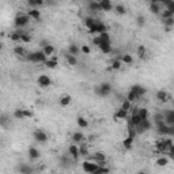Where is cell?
<instances>
[{
  "instance_id": "7bdbcfd3",
  "label": "cell",
  "mask_w": 174,
  "mask_h": 174,
  "mask_svg": "<svg viewBox=\"0 0 174 174\" xmlns=\"http://www.w3.org/2000/svg\"><path fill=\"white\" fill-rule=\"evenodd\" d=\"M161 15H162V19H164V18H171V16H174V12L169 11L167 8H164V11H161Z\"/></svg>"
},
{
  "instance_id": "4fadbf2b",
  "label": "cell",
  "mask_w": 174,
  "mask_h": 174,
  "mask_svg": "<svg viewBox=\"0 0 174 174\" xmlns=\"http://www.w3.org/2000/svg\"><path fill=\"white\" fill-rule=\"evenodd\" d=\"M140 121H142V118H140V116L137 114V110H135V112L131 114V118H129L128 123L131 124V125L136 126V125H139V124H140Z\"/></svg>"
},
{
  "instance_id": "3957f363",
  "label": "cell",
  "mask_w": 174,
  "mask_h": 174,
  "mask_svg": "<svg viewBox=\"0 0 174 174\" xmlns=\"http://www.w3.org/2000/svg\"><path fill=\"white\" fill-rule=\"evenodd\" d=\"M33 137H34V140L38 143H42V144H45V143H48V135H46L42 129H36L34 132H33Z\"/></svg>"
},
{
  "instance_id": "680465c9",
  "label": "cell",
  "mask_w": 174,
  "mask_h": 174,
  "mask_svg": "<svg viewBox=\"0 0 174 174\" xmlns=\"http://www.w3.org/2000/svg\"><path fill=\"white\" fill-rule=\"evenodd\" d=\"M3 50V42H0V52Z\"/></svg>"
},
{
  "instance_id": "d4e9b609",
  "label": "cell",
  "mask_w": 174,
  "mask_h": 174,
  "mask_svg": "<svg viewBox=\"0 0 174 174\" xmlns=\"http://www.w3.org/2000/svg\"><path fill=\"white\" fill-rule=\"evenodd\" d=\"M76 124H77V126H79V128L84 129V128H87V126H88V120L80 116V117H77V118H76Z\"/></svg>"
},
{
  "instance_id": "9f6ffc18",
  "label": "cell",
  "mask_w": 174,
  "mask_h": 174,
  "mask_svg": "<svg viewBox=\"0 0 174 174\" xmlns=\"http://www.w3.org/2000/svg\"><path fill=\"white\" fill-rule=\"evenodd\" d=\"M34 1H36V7L44 6V0H34Z\"/></svg>"
},
{
  "instance_id": "5bb4252c",
  "label": "cell",
  "mask_w": 174,
  "mask_h": 174,
  "mask_svg": "<svg viewBox=\"0 0 174 174\" xmlns=\"http://www.w3.org/2000/svg\"><path fill=\"white\" fill-rule=\"evenodd\" d=\"M99 6H101V11H112L113 10V4L110 0H101L99 1Z\"/></svg>"
},
{
  "instance_id": "4dcf8cb0",
  "label": "cell",
  "mask_w": 174,
  "mask_h": 174,
  "mask_svg": "<svg viewBox=\"0 0 174 174\" xmlns=\"http://www.w3.org/2000/svg\"><path fill=\"white\" fill-rule=\"evenodd\" d=\"M65 58H67V61H68V64L69 65H76L77 64V58H76V56H74V55H65Z\"/></svg>"
},
{
  "instance_id": "f35d334b",
  "label": "cell",
  "mask_w": 174,
  "mask_h": 174,
  "mask_svg": "<svg viewBox=\"0 0 174 174\" xmlns=\"http://www.w3.org/2000/svg\"><path fill=\"white\" fill-rule=\"evenodd\" d=\"M20 34H22V31H14V33H11V36H10V38H11V41H20Z\"/></svg>"
},
{
  "instance_id": "11a10c76",
  "label": "cell",
  "mask_w": 174,
  "mask_h": 174,
  "mask_svg": "<svg viewBox=\"0 0 174 174\" xmlns=\"http://www.w3.org/2000/svg\"><path fill=\"white\" fill-rule=\"evenodd\" d=\"M19 171H22V173H31L33 169L27 167V166H20V167H19Z\"/></svg>"
},
{
  "instance_id": "cb8c5ba5",
  "label": "cell",
  "mask_w": 174,
  "mask_h": 174,
  "mask_svg": "<svg viewBox=\"0 0 174 174\" xmlns=\"http://www.w3.org/2000/svg\"><path fill=\"white\" fill-rule=\"evenodd\" d=\"M161 7L162 4L161 3H151L150 4V11H151L152 14H155V15H158V14H161Z\"/></svg>"
},
{
  "instance_id": "7dc6e473",
  "label": "cell",
  "mask_w": 174,
  "mask_h": 174,
  "mask_svg": "<svg viewBox=\"0 0 174 174\" xmlns=\"http://www.w3.org/2000/svg\"><path fill=\"white\" fill-rule=\"evenodd\" d=\"M131 107H132V102H129L128 99L123 101V103H121V109L128 110V112H129V109H131Z\"/></svg>"
},
{
  "instance_id": "52a82bcc",
  "label": "cell",
  "mask_w": 174,
  "mask_h": 174,
  "mask_svg": "<svg viewBox=\"0 0 174 174\" xmlns=\"http://www.w3.org/2000/svg\"><path fill=\"white\" fill-rule=\"evenodd\" d=\"M163 121L167 125H174V110H166L163 113Z\"/></svg>"
},
{
  "instance_id": "8d00e7d4",
  "label": "cell",
  "mask_w": 174,
  "mask_h": 174,
  "mask_svg": "<svg viewBox=\"0 0 174 174\" xmlns=\"http://www.w3.org/2000/svg\"><path fill=\"white\" fill-rule=\"evenodd\" d=\"M121 65H123V63H121V60H120V58H117V60H114V61L112 63V65H110V68H112V69H120V68H121Z\"/></svg>"
},
{
  "instance_id": "8992f818",
  "label": "cell",
  "mask_w": 174,
  "mask_h": 174,
  "mask_svg": "<svg viewBox=\"0 0 174 174\" xmlns=\"http://www.w3.org/2000/svg\"><path fill=\"white\" fill-rule=\"evenodd\" d=\"M37 83L39 84V87L46 88V87H49L52 84V80H50V77H49L48 75H39L38 79H37Z\"/></svg>"
},
{
  "instance_id": "484cf974",
  "label": "cell",
  "mask_w": 174,
  "mask_h": 174,
  "mask_svg": "<svg viewBox=\"0 0 174 174\" xmlns=\"http://www.w3.org/2000/svg\"><path fill=\"white\" fill-rule=\"evenodd\" d=\"M132 144H133V137H131V136H126L123 140V147L125 150H131L132 148Z\"/></svg>"
},
{
  "instance_id": "8fae6325",
  "label": "cell",
  "mask_w": 174,
  "mask_h": 174,
  "mask_svg": "<svg viewBox=\"0 0 174 174\" xmlns=\"http://www.w3.org/2000/svg\"><path fill=\"white\" fill-rule=\"evenodd\" d=\"M131 91H133V93H135L139 98L147 93V90H145L143 86H140V84H133V86H131Z\"/></svg>"
},
{
  "instance_id": "9a60e30c",
  "label": "cell",
  "mask_w": 174,
  "mask_h": 174,
  "mask_svg": "<svg viewBox=\"0 0 174 174\" xmlns=\"http://www.w3.org/2000/svg\"><path fill=\"white\" fill-rule=\"evenodd\" d=\"M55 46L53 45H49V44H46L45 46H42V52H44V55L46 56V57H50V56L55 55Z\"/></svg>"
},
{
  "instance_id": "ffe728a7",
  "label": "cell",
  "mask_w": 174,
  "mask_h": 174,
  "mask_svg": "<svg viewBox=\"0 0 174 174\" xmlns=\"http://www.w3.org/2000/svg\"><path fill=\"white\" fill-rule=\"evenodd\" d=\"M84 140H86V136H84L82 132H75L74 135H72V142L76 143V144H79V143L84 142Z\"/></svg>"
},
{
  "instance_id": "bcb514c9",
  "label": "cell",
  "mask_w": 174,
  "mask_h": 174,
  "mask_svg": "<svg viewBox=\"0 0 174 174\" xmlns=\"http://www.w3.org/2000/svg\"><path fill=\"white\" fill-rule=\"evenodd\" d=\"M22 113H23V117H25V118H33V117H34V113L29 109H22Z\"/></svg>"
},
{
  "instance_id": "1f68e13d",
  "label": "cell",
  "mask_w": 174,
  "mask_h": 174,
  "mask_svg": "<svg viewBox=\"0 0 174 174\" xmlns=\"http://www.w3.org/2000/svg\"><path fill=\"white\" fill-rule=\"evenodd\" d=\"M167 163H169V158H166V156H161V158L156 159V164L159 167H164V166H167Z\"/></svg>"
},
{
  "instance_id": "6da1fadb",
  "label": "cell",
  "mask_w": 174,
  "mask_h": 174,
  "mask_svg": "<svg viewBox=\"0 0 174 174\" xmlns=\"http://www.w3.org/2000/svg\"><path fill=\"white\" fill-rule=\"evenodd\" d=\"M112 93V84L110 83H101L99 86L95 87V94H98L99 97H107Z\"/></svg>"
},
{
  "instance_id": "e575fe53",
  "label": "cell",
  "mask_w": 174,
  "mask_h": 174,
  "mask_svg": "<svg viewBox=\"0 0 174 174\" xmlns=\"http://www.w3.org/2000/svg\"><path fill=\"white\" fill-rule=\"evenodd\" d=\"M95 23H97V20L93 19V18H90V16L84 19V26H86L87 29H91V27H93V26L95 25Z\"/></svg>"
},
{
  "instance_id": "d590c367",
  "label": "cell",
  "mask_w": 174,
  "mask_h": 174,
  "mask_svg": "<svg viewBox=\"0 0 174 174\" xmlns=\"http://www.w3.org/2000/svg\"><path fill=\"white\" fill-rule=\"evenodd\" d=\"M137 114L140 116V118H142V120L148 118V110L145 109V107H142V109H139V110H137Z\"/></svg>"
},
{
  "instance_id": "f5cc1de1",
  "label": "cell",
  "mask_w": 174,
  "mask_h": 174,
  "mask_svg": "<svg viewBox=\"0 0 174 174\" xmlns=\"http://www.w3.org/2000/svg\"><path fill=\"white\" fill-rule=\"evenodd\" d=\"M154 120L155 123H158V121H163V113H156L154 116Z\"/></svg>"
},
{
  "instance_id": "ac0fdd59",
  "label": "cell",
  "mask_w": 174,
  "mask_h": 174,
  "mask_svg": "<svg viewBox=\"0 0 174 174\" xmlns=\"http://www.w3.org/2000/svg\"><path fill=\"white\" fill-rule=\"evenodd\" d=\"M169 148L167 143H166V140H159V142H156V151L158 152H166Z\"/></svg>"
},
{
  "instance_id": "ba28073f",
  "label": "cell",
  "mask_w": 174,
  "mask_h": 174,
  "mask_svg": "<svg viewBox=\"0 0 174 174\" xmlns=\"http://www.w3.org/2000/svg\"><path fill=\"white\" fill-rule=\"evenodd\" d=\"M68 152H69V155H71L75 161H77L79 156H80V155H79V145H77L76 143H72V144L68 147Z\"/></svg>"
},
{
  "instance_id": "836d02e7",
  "label": "cell",
  "mask_w": 174,
  "mask_h": 174,
  "mask_svg": "<svg viewBox=\"0 0 174 174\" xmlns=\"http://www.w3.org/2000/svg\"><path fill=\"white\" fill-rule=\"evenodd\" d=\"M88 8H90L91 11H101L99 1H94V0H91L90 4H88Z\"/></svg>"
},
{
  "instance_id": "6f0895ef",
  "label": "cell",
  "mask_w": 174,
  "mask_h": 174,
  "mask_svg": "<svg viewBox=\"0 0 174 174\" xmlns=\"http://www.w3.org/2000/svg\"><path fill=\"white\" fill-rule=\"evenodd\" d=\"M151 3H161V0H150V4Z\"/></svg>"
},
{
  "instance_id": "d6986e66",
  "label": "cell",
  "mask_w": 174,
  "mask_h": 174,
  "mask_svg": "<svg viewBox=\"0 0 174 174\" xmlns=\"http://www.w3.org/2000/svg\"><path fill=\"white\" fill-rule=\"evenodd\" d=\"M128 117V110H124V109H121L120 107L118 110L116 112V114H114V120H124V118H126Z\"/></svg>"
},
{
  "instance_id": "4316f807",
  "label": "cell",
  "mask_w": 174,
  "mask_h": 174,
  "mask_svg": "<svg viewBox=\"0 0 174 174\" xmlns=\"http://www.w3.org/2000/svg\"><path fill=\"white\" fill-rule=\"evenodd\" d=\"M79 52H80V48L76 45V44H69V46H68V53L69 55H79Z\"/></svg>"
},
{
  "instance_id": "2e32d148",
  "label": "cell",
  "mask_w": 174,
  "mask_h": 174,
  "mask_svg": "<svg viewBox=\"0 0 174 174\" xmlns=\"http://www.w3.org/2000/svg\"><path fill=\"white\" fill-rule=\"evenodd\" d=\"M27 15L30 16V19H36V20H38L41 18V12L38 11V8H30L27 11Z\"/></svg>"
},
{
  "instance_id": "f907efd6",
  "label": "cell",
  "mask_w": 174,
  "mask_h": 174,
  "mask_svg": "<svg viewBox=\"0 0 174 174\" xmlns=\"http://www.w3.org/2000/svg\"><path fill=\"white\" fill-rule=\"evenodd\" d=\"M80 52H82V53H84V55H90L91 49H90V46H88V45H83L80 48Z\"/></svg>"
},
{
  "instance_id": "603a6c76",
  "label": "cell",
  "mask_w": 174,
  "mask_h": 174,
  "mask_svg": "<svg viewBox=\"0 0 174 174\" xmlns=\"http://www.w3.org/2000/svg\"><path fill=\"white\" fill-rule=\"evenodd\" d=\"M71 101H72L71 95H68V94H65V95H63V97L60 98V106H61V107L68 106V105L71 103Z\"/></svg>"
},
{
  "instance_id": "816d5d0a",
  "label": "cell",
  "mask_w": 174,
  "mask_h": 174,
  "mask_svg": "<svg viewBox=\"0 0 174 174\" xmlns=\"http://www.w3.org/2000/svg\"><path fill=\"white\" fill-rule=\"evenodd\" d=\"M101 173H109V167H102V166H98L97 171L94 174H101Z\"/></svg>"
},
{
  "instance_id": "c3c4849f",
  "label": "cell",
  "mask_w": 174,
  "mask_h": 174,
  "mask_svg": "<svg viewBox=\"0 0 174 174\" xmlns=\"http://www.w3.org/2000/svg\"><path fill=\"white\" fill-rule=\"evenodd\" d=\"M20 41L25 42V44H27V42L31 41V37H30L27 33H22V34H20Z\"/></svg>"
},
{
  "instance_id": "ee69618b",
  "label": "cell",
  "mask_w": 174,
  "mask_h": 174,
  "mask_svg": "<svg viewBox=\"0 0 174 174\" xmlns=\"http://www.w3.org/2000/svg\"><path fill=\"white\" fill-rule=\"evenodd\" d=\"M145 52H147V49H145V46H143V45H140L137 48V56L140 58H143L145 56Z\"/></svg>"
},
{
  "instance_id": "277c9868",
  "label": "cell",
  "mask_w": 174,
  "mask_h": 174,
  "mask_svg": "<svg viewBox=\"0 0 174 174\" xmlns=\"http://www.w3.org/2000/svg\"><path fill=\"white\" fill-rule=\"evenodd\" d=\"M30 22V16L27 14H23V15H18L15 18V26L16 27H26Z\"/></svg>"
},
{
  "instance_id": "30bf717a",
  "label": "cell",
  "mask_w": 174,
  "mask_h": 174,
  "mask_svg": "<svg viewBox=\"0 0 174 174\" xmlns=\"http://www.w3.org/2000/svg\"><path fill=\"white\" fill-rule=\"evenodd\" d=\"M44 64H45V67L49 68V69H55L58 65L57 57H56V56H50V58H46V61L44 63Z\"/></svg>"
},
{
  "instance_id": "44dd1931",
  "label": "cell",
  "mask_w": 174,
  "mask_h": 174,
  "mask_svg": "<svg viewBox=\"0 0 174 174\" xmlns=\"http://www.w3.org/2000/svg\"><path fill=\"white\" fill-rule=\"evenodd\" d=\"M98 48H99L101 52H102V53H105V55H107V53H110V52H112V45H110V42L102 41V44H101Z\"/></svg>"
},
{
  "instance_id": "f6af8a7d",
  "label": "cell",
  "mask_w": 174,
  "mask_h": 174,
  "mask_svg": "<svg viewBox=\"0 0 174 174\" xmlns=\"http://www.w3.org/2000/svg\"><path fill=\"white\" fill-rule=\"evenodd\" d=\"M14 53H15V55H18V56H20V55H25L26 53V50H25V48H23V46H15V48H14Z\"/></svg>"
},
{
  "instance_id": "d6a6232c",
  "label": "cell",
  "mask_w": 174,
  "mask_h": 174,
  "mask_svg": "<svg viewBox=\"0 0 174 174\" xmlns=\"http://www.w3.org/2000/svg\"><path fill=\"white\" fill-rule=\"evenodd\" d=\"M114 11H116V14H118V15H125L126 14V8L123 4H117V6L114 7Z\"/></svg>"
},
{
  "instance_id": "74e56055",
  "label": "cell",
  "mask_w": 174,
  "mask_h": 174,
  "mask_svg": "<svg viewBox=\"0 0 174 174\" xmlns=\"http://www.w3.org/2000/svg\"><path fill=\"white\" fill-rule=\"evenodd\" d=\"M136 25L139 26V27H143V26L145 25V18L143 15H137V18H136Z\"/></svg>"
},
{
  "instance_id": "91938a15",
  "label": "cell",
  "mask_w": 174,
  "mask_h": 174,
  "mask_svg": "<svg viewBox=\"0 0 174 174\" xmlns=\"http://www.w3.org/2000/svg\"><path fill=\"white\" fill-rule=\"evenodd\" d=\"M94 1H101V0H94Z\"/></svg>"
},
{
  "instance_id": "7c38bea8",
  "label": "cell",
  "mask_w": 174,
  "mask_h": 174,
  "mask_svg": "<svg viewBox=\"0 0 174 174\" xmlns=\"http://www.w3.org/2000/svg\"><path fill=\"white\" fill-rule=\"evenodd\" d=\"M29 158L30 161H37V159H39V156H41V154H39V151L36 148V147H29Z\"/></svg>"
},
{
  "instance_id": "7a4b0ae2",
  "label": "cell",
  "mask_w": 174,
  "mask_h": 174,
  "mask_svg": "<svg viewBox=\"0 0 174 174\" xmlns=\"http://www.w3.org/2000/svg\"><path fill=\"white\" fill-rule=\"evenodd\" d=\"M46 58L48 57L44 55L42 50H38V52H34V53L27 55V60H29V61H33V63H45Z\"/></svg>"
},
{
  "instance_id": "83f0119b",
  "label": "cell",
  "mask_w": 174,
  "mask_h": 174,
  "mask_svg": "<svg viewBox=\"0 0 174 174\" xmlns=\"http://www.w3.org/2000/svg\"><path fill=\"white\" fill-rule=\"evenodd\" d=\"M121 60V63H124V64H128V65H131L133 63V57H132V55H129V53H125V55H123V57L120 58Z\"/></svg>"
},
{
  "instance_id": "ab89813d",
  "label": "cell",
  "mask_w": 174,
  "mask_h": 174,
  "mask_svg": "<svg viewBox=\"0 0 174 174\" xmlns=\"http://www.w3.org/2000/svg\"><path fill=\"white\" fill-rule=\"evenodd\" d=\"M137 98H139L137 95H136V94L133 93V91H131V90H129V93L126 94V99H128L129 102H135V101L137 99Z\"/></svg>"
},
{
  "instance_id": "f1b7e54d",
  "label": "cell",
  "mask_w": 174,
  "mask_h": 174,
  "mask_svg": "<svg viewBox=\"0 0 174 174\" xmlns=\"http://www.w3.org/2000/svg\"><path fill=\"white\" fill-rule=\"evenodd\" d=\"M93 159H94V162H103V161H106V155L103 154V152H95Z\"/></svg>"
},
{
  "instance_id": "60d3db41",
  "label": "cell",
  "mask_w": 174,
  "mask_h": 174,
  "mask_svg": "<svg viewBox=\"0 0 174 174\" xmlns=\"http://www.w3.org/2000/svg\"><path fill=\"white\" fill-rule=\"evenodd\" d=\"M162 22H163L164 26H171V27H174V16H171V18H164V19H162Z\"/></svg>"
},
{
  "instance_id": "db71d44e",
  "label": "cell",
  "mask_w": 174,
  "mask_h": 174,
  "mask_svg": "<svg viewBox=\"0 0 174 174\" xmlns=\"http://www.w3.org/2000/svg\"><path fill=\"white\" fill-rule=\"evenodd\" d=\"M93 44H94V45H97V46H99L101 44H102V39H101V37L99 36L94 37V38H93Z\"/></svg>"
},
{
  "instance_id": "f546056e",
  "label": "cell",
  "mask_w": 174,
  "mask_h": 174,
  "mask_svg": "<svg viewBox=\"0 0 174 174\" xmlns=\"http://www.w3.org/2000/svg\"><path fill=\"white\" fill-rule=\"evenodd\" d=\"M95 27H97V34H101V33L107 31V27L103 25L102 22H99V20H97V23H95Z\"/></svg>"
},
{
  "instance_id": "5b68a950",
  "label": "cell",
  "mask_w": 174,
  "mask_h": 174,
  "mask_svg": "<svg viewBox=\"0 0 174 174\" xmlns=\"http://www.w3.org/2000/svg\"><path fill=\"white\" fill-rule=\"evenodd\" d=\"M98 166L99 164L97 163V162H83V164H82V169H83V171H86V173H95L98 169Z\"/></svg>"
},
{
  "instance_id": "9c48e42d",
  "label": "cell",
  "mask_w": 174,
  "mask_h": 174,
  "mask_svg": "<svg viewBox=\"0 0 174 174\" xmlns=\"http://www.w3.org/2000/svg\"><path fill=\"white\" fill-rule=\"evenodd\" d=\"M156 99L159 101V102H167V101H170L171 95L170 94H167V91H164V90H159L158 93H156Z\"/></svg>"
},
{
  "instance_id": "681fc988",
  "label": "cell",
  "mask_w": 174,
  "mask_h": 174,
  "mask_svg": "<svg viewBox=\"0 0 174 174\" xmlns=\"http://www.w3.org/2000/svg\"><path fill=\"white\" fill-rule=\"evenodd\" d=\"M98 36L101 37V39L105 42H110V36H109V33L105 31V33H101V34H98Z\"/></svg>"
},
{
  "instance_id": "7402d4cb",
  "label": "cell",
  "mask_w": 174,
  "mask_h": 174,
  "mask_svg": "<svg viewBox=\"0 0 174 174\" xmlns=\"http://www.w3.org/2000/svg\"><path fill=\"white\" fill-rule=\"evenodd\" d=\"M88 154V144L84 142L79 143V155H83V156H87Z\"/></svg>"
},
{
  "instance_id": "e0dca14e",
  "label": "cell",
  "mask_w": 174,
  "mask_h": 174,
  "mask_svg": "<svg viewBox=\"0 0 174 174\" xmlns=\"http://www.w3.org/2000/svg\"><path fill=\"white\" fill-rule=\"evenodd\" d=\"M10 124H11L10 117L7 116V114H0V126H3V128H8Z\"/></svg>"
},
{
  "instance_id": "b9f144b4",
  "label": "cell",
  "mask_w": 174,
  "mask_h": 174,
  "mask_svg": "<svg viewBox=\"0 0 174 174\" xmlns=\"http://www.w3.org/2000/svg\"><path fill=\"white\" fill-rule=\"evenodd\" d=\"M14 117H15L16 120H25L23 113H22V109H15L14 110Z\"/></svg>"
}]
</instances>
